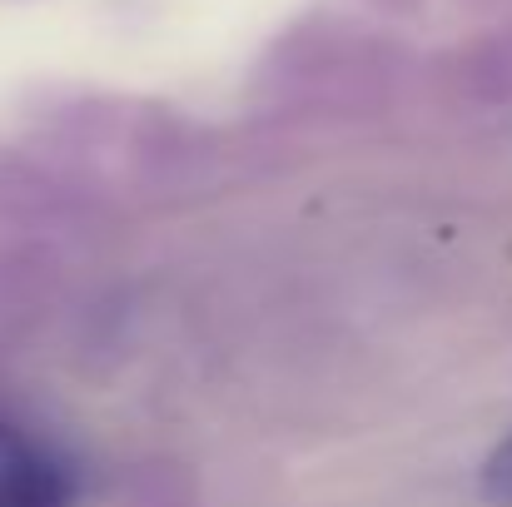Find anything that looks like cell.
<instances>
[{
  "label": "cell",
  "mask_w": 512,
  "mask_h": 507,
  "mask_svg": "<svg viewBox=\"0 0 512 507\" xmlns=\"http://www.w3.org/2000/svg\"><path fill=\"white\" fill-rule=\"evenodd\" d=\"M60 284V259L30 239H0V319L40 309Z\"/></svg>",
  "instance_id": "cell-2"
},
{
  "label": "cell",
  "mask_w": 512,
  "mask_h": 507,
  "mask_svg": "<svg viewBox=\"0 0 512 507\" xmlns=\"http://www.w3.org/2000/svg\"><path fill=\"white\" fill-rule=\"evenodd\" d=\"M463 75L478 95H512V30L493 35V40H478L463 60Z\"/></svg>",
  "instance_id": "cell-4"
},
{
  "label": "cell",
  "mask_w": 512,
  "mask_h": 507,
  "mask_svg": "<svg viewBox=\"0 0 512 507\" xmlns=\"http://www.w3.org/2000/svg\"><path fill=\"white\" fill-rule=\"evenodd\" d=\"M125 507H199V483L179 458H140L125 473Z\"/></svg>",
  "instance_id": "cell-3"
},
{
  "label": "cell",
  "mask_w": 512,
  "mask_h": 507,
  "mask_svg": "<svg viewBox=\"0 0 512 507\" xmlns=\"http://www.w3.org/2000/svg\"><path fill=\"white\" fill-rule=\"evenodd\" d=\"M478 493L483 503L493 507H512V433L483 458V473H478Z\"/></svg>",
  "instance_id": "cell-5"
},
{
  "label": "cell",
  "mask_w": 512,
  "mask_h": 507,
  "mask_svg": "<svg viewBox=\"0 0 512 507\" xmlns=\"http://www.w3.org/2000/svg\"><path fill=\"white\" fill-rule=\"evenodd\" d=\"M80 478L65 448L50 438L0 423V507H75Z\"/></svg>",
  "instance_id": "cell-1"
}]
</instances>
